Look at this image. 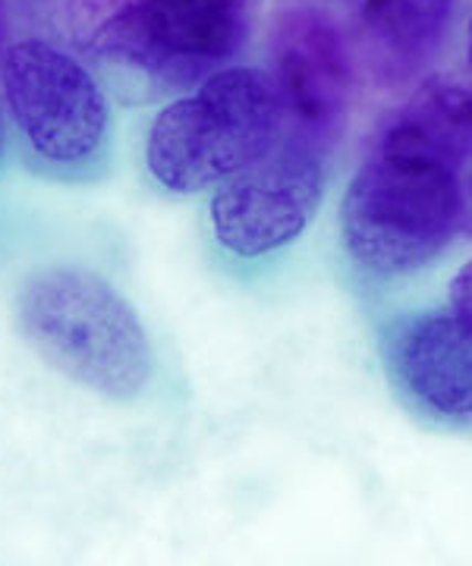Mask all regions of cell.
Returning <instances> with one entry per match:
<instances>
[{
    "label": "cell",
    "instance_id": "obj_1",
    "mask_svg": "<svg viewBox=\"0 0 472 566\" xmlns=\"http://www.w3.org/2000/svg\"><path fill=\"white\" fill-rule=\"evenodd\" d=\"M22 340L66 381L114 403L148 394L158 356L139 308L95 264H35L13 293Z\"/></svg>",
    "mask_w": 472,
    "mask_h": 566
},
{
    "label": "cell",
    "instance_id": "obj_2",
    "mask_svg": "<svg viewBox=\"0 0 472 566\" xmlns=\"http://www.w3.org/2000/svg\"><path fill=\"white\" fill-rule=\"evenodd\" d=\"M287 133L271 73L224 66L167 102L145 133V174L167 196H199L268 158Z\"/></svg>",
    "mask_w": 472,
    "mask_h": 566
},
{
    "label": "cell",
    "instance_id": "obj_3",
    "mask_svg": "<svg viewBox=\"0 0 472 566\" xmlns=\"http://www.w3.org/2000/svg\"><path fill=\"white\" fill-rule=\"evenodd\" d=\"M337 227L347 259L366 277H416L466 227L463 177L441 161L371 148L344 189Z\"/></svg>",
    "mask_w": 472,
    "mask_h": 566
},
{
    "label": "cell",
    "instance_id": "obj_4",
    "mask_svg": "<svg viewBox=\"0 0 472 566\" xmlns=\"http://www.w3.org/2000/svg\"><path fill=\"white\" fill-rule=\"evenodd\" d=\"M76 48L111 73L186 88L224 70L249 32V0H66Z\"/></svg>",
    "mask_w": 472,
    "mask_h": 566
},
{
    "label": "cell",
    "instance_id": "obj_5",
    "mask_svg": "<svg viewBox=\"0 0 472 566\" xmlns=\"http://www.w3.org/2000/svg\"><path fill=\"white\" fill-rule=\"evenodd\" d=\"M0 107L32 174L76 186L102 180L114 145V107L76 54L44 39L7 44Z\"/></svg>",
    "mask_w": 472,
    "mask_h": 566
},
{
    "label": "cell",
    "instance_id": "obj_6",
    "mask_svg": "<svg viewBox=\"0 0 472 566\" xmlns=\"http://www.w3.org/2000/svg\"><path fill=\"white\" fill-rule=\"evenodd\" d=\"M325 199V151L296 133L277 148L221 182L208 199V233L233 262H262L303 240Z\"/></svg>",
    "mask_w": 472,
    "mask_h": 566
},
{
    "label": "cell",
    "instance_id": "obj_7",
    "mask_svg": "<svg viewBox=\"0 0 472 566\" xmlns=\"http://www.w3.org/2000/svg\"><path fill=\"white\" fill-rule=\"evenodd\" d=\"M378 356L410 412L441 428H472V327L448 308L397 312L378 331Z\"/></svg>",
    "mask_w": 472,
    "mask_h": 566
},
{
    "label": "cell",
    "instance_id": "obj_8",
    "mask_svg": "<svg viewBox=\"0 0 472 566\" xmlns=\"http://www.w3.org/2000/svg\"><path fill=\"white\" fill-rule=\"evenodd\" d=\"M271 80L287 129L322 151L340 139L353 102V57L344 29L325 10H287L271 32Z\"/></svg>",
    "mask_w": 472,
    "mask_h": 566
},
{
    "label": "cell",
    "instance_id": "obj_9",
    "mask_svg": "<svg viewBox=\"0 0 472 566\" xmlns=\"http://www.w3.org/2000/svg\"><path fill=\"white\" fill-rule=\"evenodd\" d=\"M457 0H363L359 44L385 88L416 80L451 35Z\"/></svg>",
    "mask_w": 472,
    "mask_h": 566
},
{
    "label": "cell",
    "instance_id": "obj_10",
    "mask_svg": "<svg viewBox=\"0 0 472 566\" xmlns=\"http://www.w3.org/2000/svg\"><path fill=\"white\" fill-rule=\"evenodd\" d=\"M378 151L429 158L463 170L472 164V85L431 76L378 126Z\"/></svg>",
    "mask_w": 472,
    "mask_h": 566
},
{
    "label": "cell",
    "instance_id": "obj_11",
    "mask_svg": "<svg viewBox=\"0 0 472 566\" xmlns=\"http://www.w3.org/2000/svg\"><path fill=\"white\" fill-rule=\"evenodd\" d=\"M444 308L451 312L453 318H460L466 327H472V259H466L453 271L451 283H448V305Z\"/></svg>",
    "mask_w": 472,
    "mask_h": 566
},
{
    "label": "cell",
    "instance_id": "obj_12",
    "mask_svg": "<svg viewBox=\"0 0 472 566\" xmlns=\"http://www.w3.org/2000/svg\"><path fill=\"white\" fill-rule=\"evenodd\" d=\"M7 0H0V54L7 51Z\"/></svg>",
    "mask_w": 472,
    "mask_h": 566
},
{
    "label": "cell",
    "instance_id": "obj_13",
    "mask_svg": "<svg viewBox=\"0 0 472 566\" xmlns=\"http://www.w3.org/2000/svg\"><path fill=\"white\" fill-rule=\"evenodd\" d=\"M463 192H466V227H472V170L470 177L463 180Z\"/></svg>",
    "mask_w": 472,
    "mask_h": 566
},
{
    "label": "cell",
    "instance_id": "obj_14",
    "mask_svg": "<svg viewBox=\"0 0 472 566\" xmlns=\"http://www.w3.org/2000/svg\"><path fill=\"white\" fill-rule=\"evenodd\" d=\"M466 66H470V76H472V17H470V25H466Z\"/></svg>",
    "mask_w": 472,
    "mask_h": 566
},
{
    "label": "cell",
    "instance_id": "obj_15",
    "mask_svg": "<svg viewBox=\"0 0 472 566\" xmlns=\"http://www.w3.org/2000/svg\"><path fill=\"white\" fill-rule=\"evenodd\" d=\"M0 145H3V123H0Z\"/></svg>",
    "mask_w": 472,
    "mask_h": 566
}]
</instances>
